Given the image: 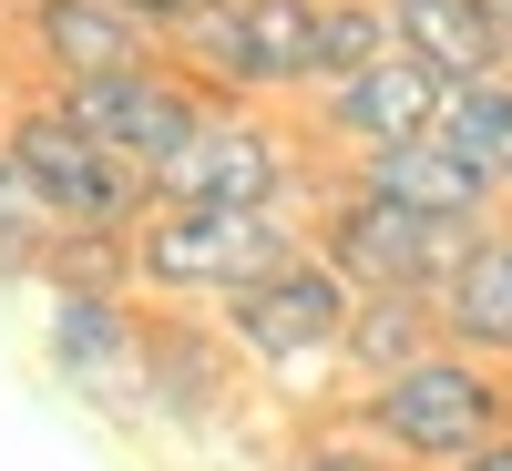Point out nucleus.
I'll return each mask as SVG.
<instances>
[{
    "mask_svg": "<svg viewBox=\"0 0 512 471\" xmlns=\"http://www.w3.org/2000/svg\"><path fill=\"white\" fill-rule=\"evenodd\" d=\"M349 308H359V287L338 277L318 246H297L287 267H267V277H246L236 297H216V328H226V349L246 369L318 379V369H338V349H349Z\"/></svg>",
    "mask_w": 512,
    "mask_h": 471,
    "instance_id": "obj_5",
    "label": "nucleus"
},
{
    "mask_svg": "<svg viewBox=\"0 0 512 471\" xmlns=\"http://www.w3.org/2000/svg\"><path fill=\"white\" fill-rule=\"evenodd\" d=\"M431 308H441V338H451V349L512 369V216L472 226V246H461L451 277L431 287Z\"/></svg>",
    "mask_w": 512,
    "mask_h": 471,
    "instance_id": "obj_14",
    "label": "nucleus"
},
{
    "mask_svg": "<svg viewBox=\"0 0 512 471\" xmlns=\"http://www.w3.org/2000/svg\"><path fill=\"white\" fill-rule=\"evenodd\" d=\"M164 62L216 103H308L318 93V0H195L164 31Z\"/></svg>",
    "mask_w": 512,
    "mask_h": 471,
    "instance_id": "obj_3",
    "label": "nucleus"
},
{
    "mask_svg": "<svg viewBox=\"0 0 512 471\" xmlns=\"http://www.w3.org/2000/svg\"><path fill=\"white\" fill-rule=\"evenodd\" d=\"M379 52H400V31H390V0H318V82L328 72H359Z\"/></svg>",
    "mask_w": 512,
    "mask_h": 471,
    "instance_id": "obj_19",
    "label": "nucleus"
},
{
    "mask_svg": "<svg viewBox=\"0 0 512 471\" xmlns=\"http://www.w3.org/2000/svg\"><path fill=\"white\" fill-rule=\"evenodd\" d=\"M390 31L410 62L451 82H482V72H512V0H390Z\"/></svg>",
    "mask_w": 512,
    "mask_h": 471,
    "instance_id": "obj_15",
    "label": "nucleus"
},
{
    "mask_svg": "<svg viewBox=\"0 0 512 471\" xmlns=\"http://www.w3.org/2000/svg\"><path fill=\"white\" fill-rule=\"evenodd\" d=\"M451 471H512V431H492V441H482L472 461H451Z\"/></svg>",
    "mask_w": 512,
    "mask_h": 471,
    "instance_id": "obj_21",
    "label": "nucleus"
},
{
    "mask_svg": "<svg viewBox=\"0 0 512 471\" xmlns=\"http://www.w3.org/2000/svg\"><path fill=\"white\" fill-rule=\"evenodd\" d=\"M236 349H226V328H205L185 308H154L144 318V410L154 420H175V431H216V420L236 410Z\"/></svg>",
    "mask_w": 512,
    "mask_h": 471,
    "instance_id": "obj_12",
    "label": "nucleus"
},
{
    "mask_svg": "<svg viewBox=\"0 0 512 471\" xmlns=\"http://www.w3.org/2000/svg\"><path fill=\"white\" fill-rule=\"evenodd\" d=\"M441 338V308L420 287H359V308H349V349H338V369L349 379H379V369H400L420 359Z\"/></svg>",
    "mask_w": 512,
    "mask_h": 471,
    "instance_id": "obj_16",
    "label": "nucleus"
},
{
    "mask_svg": "<svg viewBox=\"0 0 512 471\" xmlns=\"http://www.w3.org/2000/svg\"><path fill=\"white\" fill-rule=\"evenodd\" d=\"M431 113H441V72L410 62V52H379V62L328 72L308 93V144H318V164H349V154L431 134Z\"/></svg>",
    "mask_w": 512,
    "mask_h": 471,
    "instance_id": "obj_9",
    "label": "nucleus"
},
{
    "mask_svg": "<svg viewBox=\"0 0 512 471\" xmlns=\"http://www.w3.org/2000/svg\"><path fill=\"white\" fill-rule=\"evenodd\" d=\"M308 246H318L349 287H420V297H431V287L451 277V256L472 246V226L410 216V205H379V195H359V185L318 175V195H308Z\"/></svg>",
    "mask_w": 512,
    "mask_h": 471,
    "instance_id": "obj_6",
    "label": "nucleus"
},
{
    "mask_svg": "<svg viewBox=\"0 0 512 471\" xmlns=\"http://www.w3.org/2000/svg\"><path fill=\"white\" fill-rule=\"evenodd\" d=\"M308 246V205H144L123 256H134V297H164V308H216L246 277L287 267Z\"/></svg>",
    "mask_w": 512,
    "mask_h": 471,
    "instance_id": "obj_2",
    "label": "nucleus"
},
{
    "mask_svg": "<svg viewBox=\"0 0 512 471\" xmlns=\"http://www.w3.org/2000/svg\"><path fill=\"white\" fill-rule=\"evenodd\" d=\"M52 236H62V216L41 205V185L11 164V144H0V277H31Z\"/></svg>",
    "mask_w": 512,
    "mask_h": 471,
    "instance_id": "obj_18",
    "label": "nucleus"
},
{
    "mask_svg": "<svg viewBox=\"0 0 512 471\" xmlns=\"http://www.w3.org/2000/svg\"><path fill=\"white\" fill-rule=\"evenodd\" d=\"M52 103H62L93 144H113V154L154 185V164H164V154H175L195 123H205V103H216V93H205L195 72H175V62H144V72H103V82H62Z\"/></svg>",
    "mask_w": 512,
    "mask_h": 471,
    "instance_id": "obj_8",
    "label": "nucleus"
},
{
    "mask_svg": "<svg viewBox=\"0 0 512 471\" xmlns=\"http://www.w3.org/2000/svg\"><path fill=\"white\" fill-rule=\"evenodd\" d=\"M318 144L277 103H205V123L154 164L164 205H308L318 195Z\"/></svg>",
    "mask_w": 512,
    "mask_h": 471,
    "instance_id": "obj_4",
    "label": "nucleus"
},
{
    "mask_svg": "<svg viewBox=\"0 0 512 471\" xmlns=\"http://www.w3.org/2000/svg\"><path fill=\"white\" fill-rule=\"evenodd\" d=\"M338 420L369 431L400 471H451V461H472L492 431H512V369H492L472 349H451V338H431L420 359L359 379Z\"/></svg>",
    "mask_w": 512,
    "mask_h": 471,
    "instance_id": "obj_1",
    "label": "nucleus"
},
{
    "mask_svg": "<svg viewBox=\"0 0 512 471\" xmlns=\"http://www.w3.org/2000/svg\"><path fill=\"white\" fill-rule=\"evenodd\" d=\"M431 134L441 144H461L492 175V195L512 205V72H482V82H451L441 93V113H431Z\"/></svg>",
    "mask_w": 512,
    "mask_h": 471,
    "instance_id": "obj_17",
    "label": "nucleus"
},
{
    "mask_svg": "<svg viewBox=\"0 0 512 471\" xmlns=\"http://www.w3.org/2000/svg\"><path fill=\"white\" fill-rule=\"evenodd\" d=\"M41 349L93 410H144V308L123 287H41Z\"/></svg>",
    "mask_w": 512,
    "mask_h": 471,
    "instance_id": "obj_10",
    "label": "nucleus"
},
{
    "mask_svg": "<svg viewBox=\"0 0 512 471\" xmlns=\"http://www.w3.org/2000/svg\"><path fill=\"white\" fill-rule=\"evenodd\" d=\"M113 11H134V21H144V31H175V21H185V11H195V0H113Z\"/></svg>",
    "mask_w": 512,
    "mask_h": 471,
    "instance_id": "obj_20",
    "label": "nucleus"
},
{
    "mask_svg": "<svg viewBox=\"0 0 512 471\" xmlns=\"http://www.w3.org/2000/svg\"><path fill=\"white\" fill-rule=\"evenodd\" d=\"M0 144H11V164L41 185V205H52L62 226H93V236H134V216L154 205V185L123 164L113 144H93L82 123L41 93V103H11V123H0Z\"/></svg>",
    "mask_w": 512,
    "mask_h": 471,
    "instance_id": "obj_7",
    "label": "nucleus"
},
{
    "mask_svg": "<svg viewBox=\"0 0 512 471\" xmlns=\"http://www.w3.org/2000/svg\"><path fill=\"white\" fill-rule=\"evenodd\" d=\"M31 62L62 93V82H103V72L164 62V31H144L134 11H113V0H31Z\"/></svg>",
    "mask_w": 512,
    "mask_h": 471,
    "instance_id": "obj_13",
    "label": "nucleus"
},
{
    "mask_svg": "<svg viewBox=\"0 0 512 471\" xmlns=\"http://www.w3.org/2000/svg\"><path fill=\"white\" fill-rule=\"evenodd\" d=\"M328 175L359 185V195H379V205H410V216H451V226H492V216H502L492 175H482L461 144H441V134H410V144L349 154V164H328Z\"/></svg>",
    "mask_w": 512,
    "mask_h": 471,
    "instance_id": "obj_11",
    "label": "nucleus"
}]
</instances>
